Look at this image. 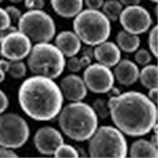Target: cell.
<instances>
[{"instance_id":"cb8c5ba5","label":"cell","mask_w":158,"mask_h":158,"mask_svg":"<svg viewBox=\"0 0 158 158\" xmlns=\"http://www.w3.org/2000/svg\"><path fill=\"white\" fill-rule=\"evenodd\" d=\"M94 111L97 116L102 119L107 118L110 115L109 107H108V101L104 99L98 98L93 103V107Z\"/></svg>"},{"instance_id":"d590c367","label":"cell","mask_w":158,"mask_h":158,"mask_svg":"<svg viewBox=\"0 0 158 158\" xmlns=\"http://www.w3.org/2000/svg\"><path fill=\"white\" fill-rule=\"evenodd\" d=\"M142 0H119V2L122 3L123 6H135V5H139Z\"/></svg>"},{"instance_id":"d6a6232c","label":"cell","mask_w":158,"mask_h":158,"mask_svg":"<svg viewBox=\"0 0 158 158\" xmlns=\"http://www.w3.org/2000/svg\"><path fill=\"white\" fill-rule=\"evenodd\" d=\"M0 157L1 158H11V157H18V154L15 153L12 149H7L3 146H0Z\"/></svg>"},{"instance_id":"ac0fdd59","label":"cell","mask_w":158,"mask_h":158,"mask_svg":"<svg viewBox=\"0 0 158 158\" xmlns=\"http://www.w3.org/2000/svg\"><path fill=\"white\" fill-rule=\"evenodd\" d=\"M130 156L133 158L138 157H157V147L153 143L146 139H139L135 141L131 145L130 149Z\"/></svg>"},{"instance_id":"9c48e42d","label":"cell","mask_w":158,"mask_h":158,"mask_svg":"<svg viewBox=\"0 0 158 158\" xmlns=\"http://www.w3.org/2000/svg\"><path fill=\"white\" fill-rule=\"evenodd\" d=\"M83 81L90 91L101 94L112 89L115 77L109 67L98 63L86 67L83 73Z\"/></svg>"},{"instance_id":"8992f818","label":"cell","mask_w":158,"mask_h":158,"mask_svg":"<svg viewBox=\"0 0 158 158\" xmlns=\"http://www.w3.org/2000/svg\"><path fill=\"white\" fill-rule=\"evenodd\" d=\"M89 153L91 157L123 158L127 155V143L116 128L102 126L89 138Z\"/></svg>"},{"instance_id":"ffe728a7","label":"cell","mask_w":158,"mask_h":158,"mask_svg":"<svg viewBox=\"0 0 158 158\" xmlns=\"http://www.w3.org/2000/svg\"><path fill=\"white\" fill-rule=\"evenodd\" d=\"M138 78L142 85L146 89L157 88L158 68L156 65H146L139 72Z\"/></svg>"},{"instance_id":"7bdbcfd3","label":"cell","mask_w":158,"mask_h":158,"mask_svg":"<svg viewBox=\"0 0 158 158\" xmlns=\"http://www.w3.org/2000/svg\"><path fill=\"white\" fill-rule=\"evenodd\" d=\"M2 2H3V0H0V3H1Z\"/></svg>"},{"instance_id":"b9f144b4","label":"cell","mask_w":158,"mask_h":158,"mask_svg":"<svg viewBox=\"0 0 158 158\" xmlns=\"http://www.w3.org/2000/svg\"><path fill=\"white\" fill-rule=\"evenodd\" d=\"M1 42H2V38L0 37V45H1Z\"/></svg>"},{"instance_id":"4316f807","label":"cell","mask_w":158,"mask_h":158,"mask_svg":"<svg viewBox=\"0 0 158 158\" xmlns=\"http://www.w3.org/2000/svg\"><path fill=\"white\" fill-rule=\"evenodd\" d=\"M135 59L136 63L141 66H146L152 60V56L149 51L142 48L136 52V54L135 55Z\"/></svg>"},{"instance_id":"7c38bea8","label":"cell","mask_w":158,"mask_h":158,"mask_svg":"<svg viewBox=\"0 0 158 158\" xmlns=\"http://www.w3.org/2000/svg\"><path fill=\"white\" fill-rule=\"evenodd\" d=\"M64 140L58 130L52 127H44L36 131L33 138L35 147L40 153L46 156L53 155Z\"/></svg>"},{"instance_id":"8fae6325","label":"cell","mask_w":158,"mask_h":158,"mask_svg":"<svg viewBox=\"0 0 158 158\" xmlns=\"http://www.w3.org/2000/svg\"><path fill=\"white\" fill-rule=\"evenodd\" d=\"M31 48V40L23 32L16 30L2 38L0 54L10 61L22 60L29 56Z\"/></svg>"},{"instance_id":"e575fe53","label":"cell","mask_w":158,"mask_h":158,"mask_svg":"<svg viewBox=\"0 0 158 158\" xmlns=\"http://www.w3.org/2000/svg\"><path fill=\"white\" fill-rule=\"evenodd\" d=\"M16 30H18L16 27H15V26H12V25H10V27H8L7 29H4V30L0 31V37H1L2 39V38L5 37L6 36H7L8 34H10V32H15V31H16Z\"/></svg>"},{"instance_id":"44dd1931","label":"cell","mask_w":158,"mask_h":158,"mask_svg":"<svg viewBox=\"0 0 158 158\" xmlns=\"http://www.w3.org/2000/svg\"><path fill=\"white\" fill-rule=\"evenodd\" d=\"M102 12L111 22H116L123 10V5L118 0H108L102 5Z\"/></svg>"},{"instance_id":"4dcf8cb0","label":"cell","mask_w":158,"mask_h":158,"mask_svg":"<svg viewBox=\"0 0 158 158\" xmlns=\"http://www.w3.org/2000/svg\"><path fill=\"white\" fill-rule=\"evenodd\" d=\"M9 105V100L7 96L6 95L2 90L0 89V114L3 113L7 109Z\"/></svg>"},{"instance_id":"f35d334b","label":"cell","mask_w":158,"mask_h":158,"mask_svg":"<svg viewBox=\"0 0 158 158\" xmlns=\"http://www.w3.org/2000/svg\"><path fill=\"white\" fill-rule=\"evenodd\" d=\"M5 77H6L5 72H3L2 70H0V83L2 82V81L5 80Z\"/></svg>"},{"instance_id":"ba28073f","label":"cell","mask_w":158,"mask_h":158,"mask_svg":"<svg viewBox=\"0 0 158 158\" xmlns=\"http://www.w3.org/2000/svg\"><path fill=\"white\" fill-rule=\"evenodd\" d=\"M30 135L27 122L15 113L0 114V146L19 149L26 143Z\"/></svg>"},{"instance_id":"30bf717a","label":"cell","mask_w":158,"mask_h":158,"mask_svg":"<svg viewBox=\"0 0 158 158\" xmlns=\"http://www.w3.org/2000/svg\"><path fill=\"white\" fill-rule=\"evenodd\" d=\"M118 19L124 30L135 35L146 32L153 22L149 11L139 5L123 9Z\"/></svg>"},{"instance_id":"1f68e13d","label":"cell","mask_w":158,"mask_h":158,"mask_svg":"<svg viewBox=\"0 0 158 158\" xmlns=\"http://www.w3.org/2000/svg\"><path fill=\"white\" fill-rule=\"evenodd\" d=\"M83 2L85 3L88 9L98 10L102 6L104 0H83Z\"/></svg>"},{"instance_id":"9a60e30c","label":"cell","mask_w":158,"mask_h":158,"mask_svg":"<svg viewBox=\"0 0 158 158\" xmlns=\"http://www.w3.org/2000/svg\"><path fill=\"white\" fill-rule=\"evenodd\" d=\"M115 66L113 75L119 84L129 86L138 81L139 70L134 62L128 59H123Z\"/></svg>"},{"instance_id":"52a82bcc","label":"cell","mask_w":158,"mask_h":158,"mask_svg":"<svg viewBox=\"0 0 158 158\" xmlns=\"http://www.w3.org/2000/svg\"><path fill=\"white\" fill-rule=\"evenodd\" d=\"M18 24V30L36 43H48L56 35L54 20L41 10H29L22 15Z\"/></svg>"},{"instance_id":"6da1fadb","label":"cell","mask_w":158,"mask_h":158,"mask_svg":"<svg viewBox=\"0 0 158 158\" xmlns=\"http://www.w3.org/2000/svg\"><path fill=\"white\" fill-rule=\"evenodd\" d=\"M108 104L115 125L128 136L147 135L157 120L156 104L139 92L130 91L111 97Z\"/></svg>"},{"instance_id":"f1b7e54d","label":"cell","mask_w":158,"mask_h":158,"mask_svg":"<svg viewBox=\"0 0 158 158\" xmlns=\"http://www.w3.org/2000/svg\"><path fill=\"white\" fill-rule=\"evenodd\" d=\"M6 11L7 12L9 15L10 18L11 19V22H17L19 21L20 18L22 17V12L18 8H17L15 6H8L6 8Z\"/></svg>"},{"instance_id":"ab89813d","label":"cell","mask_w":158,"mask_h":158,"mask_svg":"<svg viewBox=\"0 0 158 158\" xmlns=\"http://www.w3.org/2000/svg\"><path fill=\"white\" fill-rule=\"evenodd\" d=\"M10 2H14V3H19V2H22L23 0H9Z\"/></svg>"},{"instance_id":"8d00e7d4","label":"cell","mask_w":158,"mask_h":158,"mask_svg":"<svg viewBox=\"0 0 158 158\" xmlns=\"http://www.w3.org/2000/svg\"><path fill=\"white\" fill-rule=\"evenodd\" d=\"M10 67V61L5 59H0V70H2L5 73H7L8 69Z\"/></svg>"},{"instance_id":"d4e9b609","label":"cell","mask_w":158,"mask_h":158,"mask_svg":"<svg viewBox=\"0 0 158 158\" xmlns=\"http://www.w3.org/2000/svg\"><path fill=\"white\" fill-rule=\"evenodd\" d=\"M53 155L56 158H77L79 156L76 149H74L73 146H70V145H66L63 143L57 148Z\"/></svg>"},{"instance_id":"5bb4252c","label":"cell","mask_w":158,"mask_h":158,"mask_svg":"<svg viewBox=\"0 0 158 158\" xmlns=\"http://www.w3.org/2000/svg\"><path fill=\"white\" fill-rule=\"evenodd\" d=\"M94 55L99 63L108 67H115L120 61V49L113 42L104 41L97 45Z\"/></svg>"},{"instance_id":"74e56055","label":"cell","mask_w":158,"mask_h":158,"mask_svg":"<svg viewBox=\"0 0 158 158\" xmlns=\"http://www.w3.org/2000/svg\"><path fill=\"white\" fill-rule=\"evenodd\" d=\"M155 146H156L157 147V144H158V141H157V135H154L152 136V138H151V141H150Z\"/></svg>"},{"instance_id":"277c9868","label":"cell","mask_w":158,"mask_h":158,"mask_svg":"<svg viewBox=\"0 0 158 158\" xmlns=\"http://www.w3.org/2000/svg\"><path fill=\"white\" fill-rule=\"evenodd\" d=\"M73 27L80 40L89 46L106 41L111 29L110 21L104 13L92 9L81 10L76 15Z\"/></svg>"},{"instance_id":"7402d4cb","label":"cell","mask_w":158,"mask_h":158,"mask_svg":"<svg viewBox=\"0 0 158 158\" xmlns=\"http://www.w3.org/2000/svg\"><path fill=\"white\" fill-rule=\"evenodd\" d=\"M91 60L92 57L87 55H84L80 59L73 56V57H70V59L67 62V68L73 73H77L84 67H88L91 63Z\"/></svg>"},{"instance_id":"7a4b0ae2","label":"cell","mask_w":158,"mask_h":158,"mask_svg":"<svg viewBox=\"0 0 158 158\" xmlns=\"http://www.w3.org/2000/svg\"><path fill=\"white\" fill-rule=\"evenodd\" d=\"M18 101L26 115L36 121H49L62 109L63 97L59 86L52 78L35 75L21 85Z\"/></svg>"},{"instance_id":"e0dca14e","label":"cell","mask_w":158,"mask_h":158,"mask_svg":"<svg viewBox=\"0 0 158 158\" xmlns=\"http://www.w3.org/2000/svg\"><path fill=\"white\" fill-rule=\"evenodd\" d=\"M55 12L62 18H74L82 10L83 0H51Z\"/></svg>"},{"instance_id":"5b68a950","label":"cell","mask_w":158,"mask_h":158,"mask_svg":"<svg viewBox=\"0 0 158 158\" xmlns=\"http://www.w3.org/2000/svg\"><path fill=\"white\" fill-rule=\"evenodd\" d=\"M27 64L29 70L35 75L55 79L63 73L66 61L56 45L37 43L31 48Z\"/></svg>"},{"instance_id":"836d02e7","label":"cell","mask_w":158,"mask_h":158,"mask_svg":"<svg viewBox=\"0 0 158 158\" xmlns=\"http://www.w3.org/2000/svg\"><path fill=\"white\" fill-rule=\"evenodd\" d=\"M148 97L151 101H153L154 104H157L158 101V89L157 88H152L149 89V95Z\"/></svg>"},{"instance_id":"484cf974","label":"cell","mask_w":158,"mask_h":158,"mask_svg":"<svg viewBox=\"0 0 158 158\" xmlns=\"http://www.w3.org/2000/svg\"><path fill=\"white\" fill-rule=\"evenodd\" d=\"M157 37H158V26L156 25L149 32L148 44L152 54L155 56V57H158V45H157Z\"/></svg>"},{"instance_id":"3957f363","label":"cell","mask_w":158,"mask_h":158,"mask_svg":"<svg viewBox=\"0 0 158 158\" xmlns=\"http://www.w3.org/2000/svg\"><path fill=\"white\" fill-rule=\"evenodd\" d=\"M59 114V127L72 140H89L97 129L98 117L94 108L86 103H70Z\"/></svg>"},{"instance_id":"4fadbf2b","label":"cell","mask_w":158,"mask_h":158,"mask_svg":"<svg viewBox=\"0 0 158 158\" xmlns=\"http://www.w3.org/2000/svg\"><path fill=\"white\" fill-rule=\"evenodd\" d=\"M63 97L72 102L81 101L87 96V87L83 79L76 74H70L60 81Z\"/></svg>"},{"instance_id":"d6986e66","label":"cell","mask_w":158,"mask_h":158,"mask_svg":"<svg viewBox=\"0 0 158 158\" xmlns=\"http://www.w3.org/2000/svg\"><path fill=\"white\" fill-rule=\"evenodd\" d=\"M117 46L120 50L127 53L136 52L140 46V38L138 35L131 34L125 30L118 32L116 36Z\"/></svg>"},{"instance_id":"2e32d148","label":"cell","mask_w":158,"mask_h":158,"mask_svg":"<svg viewBox=\"0 0 158 158\" xmlns=\"http://www.w3.org/2000/svg\"><path fill=\"white\" fill-rule=\"evenodd\" d=\"M56 46L64 56L73 57L81 50V44L75 32L71 31H63L57 35L55 40Z\"/></svg>"},{"instance_id":"603a6c76","label":"cell","mask_w":158,"mask_h":158,"mask_svg":"<svg viewBox=\"0 0 158 158\" xmlns=\"http://www.w3.org/2000/svg\"><path fill=\"white\" fill-rule=\"evenodd\" d=\"M27 72V67L25 63L21 60L10 61V67L7 73L15 79L22 78Z\"/></svg>"},{"instance_id":"f546056e","label":"cell","mask_w":158,"mask_h":158,"mask_svg":"<svg viewBox=\"0 0 158 158\" xmlns=\"http://www.w3.org/2000/svg\"><path fill=\"white\" fill-rule=\"evenodd\" d=\"M25 7L29 10H42L44 7V0H24Z\"/></svg>"},{"instance_id":"83f0119b","label":"cell","mask_w":158,"mask_h":158,"mask_svg":"<svg viewBox=\"0 0 158 158\" xmlns=\"http://www.w3.org/2000/svg\"><path fill=\"white\" fill-rule=\"evenodd\" d=\"M11 25V19L5 9L0 7V31L7 29Z\"/></svg>"},{"instance_id":"60d3db41","label":"cell","mask_w":158,"mask_h":158,"mask_svg":"<svg viewBox=\"0 0 158 158\" xmlns=\"http://www.w3.org/2000/svg\"><path fill=\"white\" fill-rule=\"evenodd\" d=\"M149 1H151V2H155V3H156L158 0H149Z\"/></svg>"}]
</instances>
